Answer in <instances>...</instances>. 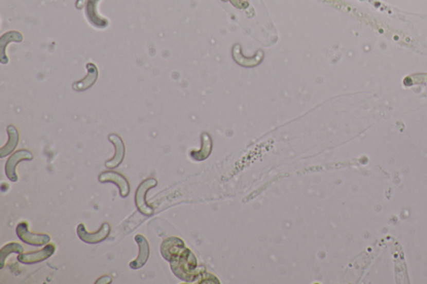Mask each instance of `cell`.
<instances>
[{"label":"cell","mask_w":427,"mask_h":284,"mask_svg":"<svg viewBox=\"0 0 427 284\" xmlns=\"http://www.w3.org/2000/svg\"><path fill=\"white\" fill-rule=\"evenodd\" d=\"M99 181L102 183H115V185L119 187V194L122 198H126L130 194V186L129 181L126 177L119 173L114 171L103 172L99 176Z\"/></svg>","instance_id":"cell-5"},{"label":"cell","mask_w":427,"mask_h":284,"mask_svg":"<svg viewBox=\"0 0 427 284\" xmlns=\"http://www.w3.org/2000/svg\"><path fill=\"white\" fill-rule=\"evenodd\" d=\"M24 247L19 242H9L8 244L5 245L0 250V269L5 267V261L8 256L12 253H24Z\"/></svg>","instance_id":"cell-12"},{"label":"cell","mask_w":427,"mask_h":284,"mask_svg":"<svg viewBox=\"0 0 427 284\" xmlns=\"http://www.w3.org/2000/svg\"><path fill=\"white\" fill-rule=\"evenodd\" d=\"M55 252V246L54 244H48L39 251L30 252V253H20L18 255L19 262L24 264H34L38 262H43L48 259L53 255Z\"/></svg>","instance_id":"cell-6"},{"label":"cell","mask_w":427,"mask_h":284,"mask_svg":"<svg viewBox=\"0 0 427 284\" xmlns=\"http://www.w3.org/2000/svg\"><path fill=\"white\" fill-rule=\"evenodd\" d=\"M158 184V181L154 178L146 179L139 184V187L135 192L134 202L137 210L140 212L141 214L145 216H151L154 213V207L148 204L146 201V195L149 190L153 187H156Z\"/></svg>","instance_id":"cell-1"},{"label":"cell","mask_w":427,"mask_h":284,"mask_svg":"<svg viewBox=\"0 0 427 284\" xmlns=\"http://www.w3.org/2000/svg\"><path fill=\"white\" fill-rule=\"evenodd\" d=\"M139 245V255L134 261L130 262V267L132 269H141L147 262L150 257V245L149 242L143 235L137 234L134 238Z\"/></svg>","instance_id":"cell-8"},{"label":"cell","mask_w":427,"mask_h":284,"mask_svg":"<svg viewBox=\"0 0 427 284\" xmlns=\"http://www.w3.org/2000/svg\"><path fill=\"white\" fill-rule=\"evenodd\" d=\"M7 131L9 135V141L6 143V145L0 149V158H5L7 155H10L13 150L15 149L20 141V135L14 126L9 125L7 128Z\"/></svg>","instance_id":"cell-10"},{"label":"cell","mask_w":427,"mask_h":284,"mask_svg":"<svg viewBox=\"0 0 427 284\" xmlns=\"http://www.w3.org/2000/svg\"><path fill=\"white\" fill-rule=\"evenodd\" d=\"M16 234L20 240L32 246H43L50 241V237L48 234L30 233L29 225L26 222H20L17 225Z\"/></svg>","instance_id":"cell-2"},{"label":"cell","mask_w":427,"mask_h":284,"mask_svg":"<svg viewBox=\"0 0 427 284\" xmlns=\"http://www.w3.org/2000/svg\"><path fill=\"white\" fill-rule=\"evenodd\" d=\"M109 140L114 144L115 148V156L112 159L107 161L105 163V167L108 168H115L119 167L123 162L124 156H126V147L123 140L119 135L115 134H111L109 135Z\"/></svg>","instance_id":"cell-7"},{"label":"cell","mask_w":427,"mask_h":284,"mask_svg":"<svg viewBox=\"0 0 427 284\" xmlns=\"http://www.w3.org/2000/svg\"><path fill=\"white\" fill-rule=\"evenodd\" d=\"M110 231H111V227L108 222H104L101 228L95 233H90L87 231L85 226L83 223L78 225L77 227V234L79 238L83 242L90 243V244H95V243H99L104 241L108 238Z\"/></svg>","instance_id":"cell-3"},{"label":"cell","mask_w":427,"mask_h":284,"mask_svg":"<svg viewBox=\"0 0 427 284\" xmlns=\"http://www.w3.org/2000/svg\"><path fill=\"white\" fill-rule=\"evenodd\" d=\"M87 70L88 74L84 79L78 81L73 84V88L75 91H84L91 88L95 84L98 79V68L95 64L92 63L87 64Z\"/></svg>","instance_id":"cell-9"},{"label":"cell","mask_w":427,"mask_h":284,"mask_svg":"<svg viewBox=\"0 0 427 284\" xmlns=\"http://www.w3.org/2000/svg\"><path fill=\"white\" fill-rule=\"evenodd\" d=\"M23 40L22 34L17 32H9V33H5L1 37L0 40V60L2 64H7L9 62V60L5 54V49H6L7 44H9L10 41H15V42H21Z\"/></svg>","instance_id":"cell-11"},{"label":"cell","mask_w":427,"mask_h":284,"mask_svg":"<svg viewBox=\"0 0 427 284\" xmlns=\"http://www.w3.org/2000/svg\"><path fill=\"white\" fill-rule=\"evenodd\" d=\"M33 159V154L29 150L21 149L14 153L8 159L5 164V173H6L7 178L12 182H17L18 181V175L16 174L17 164L21 161H30Z\"/></svg>","instance_id":"cell-4"}]
</instances>
